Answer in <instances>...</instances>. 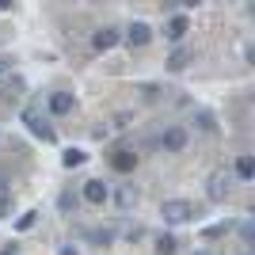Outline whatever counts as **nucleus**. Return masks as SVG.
I'll use <instances>...</instances> for the list:
<instances>
[{
  "instance_id": "1",
  "label": "nucleus",
  "mask_w": 255,
  "mask_h": 255,
  "mask_svg": "<svg viewBox=\"0 0 255 255\" xmlns=\"http://www.w3.org/2000/svg\"><path fill=\"white\" fill-rule=\"evenodd\" d=\"M233 187H236L233 171H229V168H217L210 175V183H206V198H210V202H225V198L233 194Z\"/></svg>"
},
{
  "instance_id": "2",
  "label": "nucleus",
  "mask_w": 255,
  "mask_h": 255,
  "mask_svg": "<svg viewBox=\"0 0 255 255\" xmlns=\"http://www.w3.org/2000/svg\"><path fill=\"white\" fill-rule=\"evenodd\" d=\"M160 213H164V221L168 225H187V221H194V202H187V198H168V202L160 206Z\"/></svg>"
},
{
  "instance_id": "3",
  "label": "nucleus",
  "mask_w": 255,
  "mask_h": 255,
  "mask_svg": "<svg viewBox=\"0 0 255 255\" xmlns=\"http://www.w3.org/2000/svg\"><path fill=\"white\" fill-rule=\"evenodd\" d=\"M23 122H27V129H31L34 137H42V141H57L53 126L42 118V111H38V107H27V111H23Z\"/></svg>"
},
{
  "instance_id": "4",
  "label": "nucleus",
  "mask_w": 255,
  "mask_h": 255,
  "mask_svg": "<svg viewBox=\"0 0 255 255\" xmlns=\"http://www.w3.org/2000/svg\"><path fill=\"white\" fill-rule=\"evenodd\" d=\"M122 42H126L129 50H141V46H149V42H152V27H149L145 19H133L126 31H122Z\"/></svg>"
},
{
  "instance_id": "5",
  "label": "nucleus",
  "mask_w": 255,
  "mask_h": 255,
  "mask_svg": "<svg viewBox=\"0 0 255 255\" xmlns=\"http://www.w3.org/2000/svg\"><path fill=\"white\" fill-rule=\"evenodd\" d=\"M118 42H122V27H99V31L92 34V46H96L99 53H107V50H115Z\"/></svg>"
},
{
  "instance_id": "6",
  "label": "nucleus",
  "mask_w": 255,
  "mask_h": 255,
  "mask_svg": "<svg viewBox=\"0 0 255 255\" xmlns=\"http://www.w3.org/2000/svg\"><path fill=\"white\" fill-rule=\"evenodd\" d=\"M160 145H164V152H183V149H187V129H183V126H171V129H164Z\"/></svg>"
},
{
  "instance_id": "7",
  "label": "nucleus",
  "mask_w": 255,
  "mask_h": 255,
  "mask_svg": "<svg viewBox=\"0 0 255 255\" xmlns=\"http://www.w3.org/2000/svg\"><path fill=\"white\" fill-rule=\"evenodd\" d=\"M107 198H111V191H107L103 179H88V183H84V202H88V206H103Z\"/></svg>"
},
{
  "instance_id": "8",
  "label": "nucleus",
  "mask_w": 255,
  "mask_h": 255,
  "mask_svg": "<svg viewBox=\"0 0 255 255\" xmlns=\"http://www.w3.org/2000/svg\"><path fill=\"white\" fill-rule=\"evenodd\" d=\"M187 31H191V19H187V15H171L168 27H164V38H168V42H183Z\"/></svg>"
},
{
  "instance_id": "9",
  "label": "nucleus",
  "mask_w": 255,
  "mask_h": 255,
  "mask_svg": "<svg viewBox=\"0 0 255 255\" xmlns=\"http://www.w3.org/2000/svg\"><path fill=\"white\" fill-rule=\"evenodd\" d=\"M111 168L122 171V175L133 171V168H137V152H133V149H115V152H111Z\"/></svg>"
},
{
  "instance_id": "10",
  "label": "nucleus",
  "mask_w": 255,
  "mask_h": 255,
  "mask_svg": "<svg viewBox=\"0 0 255 255\" xmlns=\"http://www.w3.org/2000/svg\"><path fill=\"white\" fill-rule=\"evenodd\" d=\"M73 107H76L73 92H53V96H50V115H69Z\"/></svg>"
},
{
  "instance_id": "11",
  "label": "nucleus",
  "mask_w": 255,
  "mask_h": 255,
  "mask_svg": "<svg viewBox=\"0 0 255 255\" xmlns=\"http://www.w3.org/2000/svg\"><path fill=\"white\" fill-rule=\"evenodd\" d=\"M252 175H255V160L248 156V152H244V156H236V164H233V179L248 183V179H252Z\"/></svg>"
},
{
  "instance_id": "12",
  "label": "nucleus",
  "mask_w": 255,
  "mask_h": 255,
  "mask_svg": "<svg viewBox=\"0 0 255 255\" xmlns=\"http://www.w3.org/2000/svg\"><path fill=\"white\" fill-rule=\"evenodd\" d=\"M191 61H194V53H191V50H171V57H168V69H171V73H183V69H187Z\"/></svg>"
},
{
  "instance_id": "13",
  "label": "nucleus",
  "mask_w": 255,
  "mask_h": 255,
  "mask_svg": "<svg viewBox=\"0 0 255 255\" xmlns=\"http://www.w3.org/2000/svg\"><path fill=\"white\" fill-rule=\"evenodd\" d=\"M88 240H92V244H99V248H107L111 244V240H115V233H111V229H88Z\"/></svg>"
},
{
  "instance_id": "14",
  "label": "nucleus",
  "mask_w": 255,
  "mask_h": 255,
  "mask_svg": "<svg viewBox=\"0 0 255 255\" xmlns=\"http://www.w3.org/2000/svg\"><path fill=\"white\" fill-rule=\"evenodd\" d=\"M84 160H88V152H84V149H65L61 164H65V168H80V164H84Z\"/></svg>"
},
{
  "instance_id": "15",
  "label": "nucleus",
  "mask_w": 255,
  "mask_h": 255,
  "mask_svg": "<svg viewBox=\"0 0 255 255\" xmlns=\"http://www.w3.org/2000/svg\"><path fill=\"white\" fill-rule=\"evenodd\" d=\"M133 206H137V191H133V187H122V191H118V210H133Z\"/></svg>"
},
{
  "instance_id": "16",
  "label": "nucleus",
  "mask_w": 255,
  "mask_h": 255,
  "mask_svg": "<svg viewBox=\"0 0 255 255\" xmlns=\"http://www.w3.org/2000/svg\"><path fill=\"white\" fill-rule=\"evenodd\" d=\"M175 248H179L175 236H160V240H156V255H175Z\"/></svg>"
},
{
  "instance_id": "17",
  "label": "nucleus",
  "mask_w": 255,
  "mask_h": 255,
  "mask_svg": "<svg viewBox=\"0 0 255 255\" xmlns=\"http://www.w3.org/2000/svg\"><path fill=\"white\" fill-rule=\"evenodd\" d=\"M34 221H38V210H27L19 221H15V229H19V233H27V229H34Z\"/></svg>"
},
{
  "instance_id": "18",
  "label": "nucleus",
  "mask_w": 255,
  "mask_h": 255,
  "mask_svg": "<svg viewBox=\"0 0 255 255\" xmlns=\"http://www.w3.org/2000/svg\"><path fill=\"white\" fill-rule=\"evenodd\" d=\"M229 229H233V221H217V225H210V229H206V240H213V236H225V233H229Z\"/></svg>"
},
{
  "instance_id": "19",
  "label": "nucleus",
  "mask_w": 255,
  "mask_h": 255,
  "mask_svg": "<svg viewBox=\"0 0 255 255\" xmlns=\"http://www.w3.org/2000/svg\"><path fill=\"white\" fill-rule=\"evenodd\" d=\"M57 206H61L65 213H69V210H76V194H73V191H65L61 198H57Z\"/></svg>"
},
{
  "instance_id": "20",
  "label": "nucleus",
  "mask_w": 255,
  "mask_h": 255,
  "mask_svg": "<svg viewBox=\"0 0 255 255\" xmlns=\"http://www.w3.org/2000/svg\"><path fill=\"white\" fill-rule=\"evenodd\" d=\"M11 210V198H8V194H4V198H0V217H4V213H8Z\"/></svg>"
},
{
  "instance_id": "21",
  "label": "nucleus",
  "mask_w": 255,
  "mask_h": 255,
  "mask_svg": "<svg viewBox=\"0 0 255 255\" xmlns=\"http://www.w3.org/2000/svg\"><path fill=\"white\" fill-rule=\"evenodd\" d=\"M0 255H19V244H8V248H0Z\"/></svg>"
},
{
  "instance_id": "22",
  "label": "nucleus",
  "mask_w": 255,
  "mask_h": 255,
  "mask_svg": "<svg viewBox=\"0 0 255 255\" xmlns=\"http://www.w3.org/2000/svg\"><path fill=\"white\" fill-rule=\"evenodd\" d=\"M8 69H11V57H0V76L8 73Z\"/></svg>"
},
{
  "instance_id": "23",
  "label": "nucleus",
  "mask_w": 255,
  "mask_h": 255,
  "mask_svg": "<svg viewBox=\"0 0 255 255\" xmlns=\"http://www.w3.org/2000/svg\"><path fill=\"white\" fill-rule=\"evenodd\" d=\"M57 255H80V252H76L73 244H65V248H61V252H57Z\"/></svg>"
},
{
  "instance_id": "24",
  "label": "nucleus",
  "mask_w": 255,
  "mask_h": 255,
  "mask_svg": "<svg viewBox=\"0 0 255 255\" xmlns=\"http://www.w3.org/2000/svg\"><path fill=\"white\" fill-rule=\"evenodd\" d=\"M194 255H213V252H194Z\"/></svg>"
}]
</instances>
